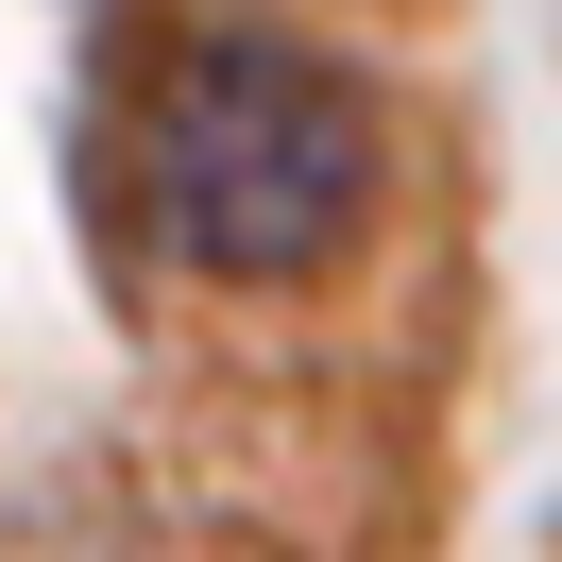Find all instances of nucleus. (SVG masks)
<instances>
[{
    "label": "nucleus",
    "mask_w": 562,
    "mask_h": 562,
    "mask_svg": "<svg viewBox=\"0 0 562 562\" xmlns=\"http://www.w3.org/2000/svg\"><path fill=\"white\" fill-rule=\"evenodd\" d=\"M137 222H154V256H188L222 290L324 273L375 222V103L307 35H256V18L171 35L137 86Z\"/></svg>",
    "instance_id": "nucleus-1"
}]
</instances>
